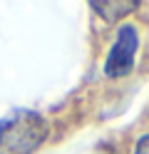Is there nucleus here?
Here are the masks:
<instances>
[{"instance_id":"1","label":"nucleus","mask_w":149,"mask_h":154,"mask_svg":"<svg viewBox=\"0 0 149 154\" xmlns=\"http://www.w3.org/2000/svg\"><path fill=\"white\" fill-rule=\"evenodd\" d=\"M47 137V122L33 109H15L0 119V154H33Z\"/></svg>"},{"instance_id":"2","label":"nucleus","mask_w":149,"mask_h":154,"mask_svg":"<svg viewBox=\"0 0 149 154\" xmlns=\"http://www.w3.org/2000/svg\"><path fill=\"white\" fill-rule=\"evenodd\" d=\"M139 50V30L132 23H124L117 27V40L104 62V75L107 77H124L132 72L134 60Z\"/></svg>"},{"instance_id":"3","label":"nucleus","mask_w":149,"mask_h":154,"mask_svg":"<svg viewBox=\"0 0 149 154\" xmlns=\"http://www.w3.org/2000/svg\"><path fill=\"white\" fill-rule=\"evenodd\" d=\"M89 8H92L102 20L114 23V20H122L124 15L134 13L139 8V3H137V0H114V3H112V0H92Z\"/></svg>"},{"instance_id":"4","label":"nucleus","mask_w":149,"mask_h":154,"mask_svg":"<svg viewBox=\"0 0 149 154\" xmlns=\"http://www.w3.org/2000/svg\"><path fill=\"white\" fill-rule=\"evenodd\" d=\"M134 154H149V134H144V137L137 142V149H134Z\"/></svg>"}]
</instances>
